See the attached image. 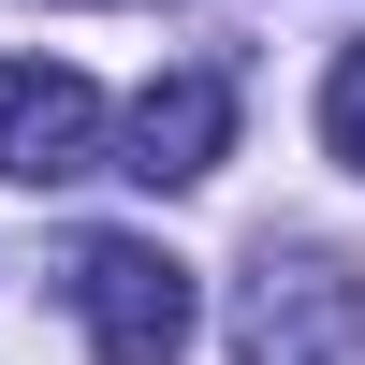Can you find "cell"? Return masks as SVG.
<instances>
[{
    "instance_id": "cell-1",
    "label": "cell",
    "mask_w": 365,
    "mask_h": 365,
    "mask_svg": "<svg viewBox=\"0 0 365 365\" xmlns=\"http://www.w3.org/2000/svg\"><path fill=\"white\" fill-rule=\"evenodd\" d=\"M365 351V278L336 249H263L234 292V365H351Z\"/></svg>"
},
{
    "instance_id": "cell-2",
    "label": "cell",
    "mask_w": 365,
    "mask_h": 365,
    "mask_svg": "<svg viewBox=\"0 0 365 365\" xmlns=\"http://www.w3.org/2000/svg\"><path fill=\"white\" fill-rule=\"evenodd\" d=\"M73 322H88L103 365H175L205 307H190V263H175V249H146V234H88V249H73Z\"/></svg>"
},
{
    "instance_id": "cell-3",
    "label": "cell",
    "mask_w": 365,
    "mask_h": 365,
    "mask_svg": "<svg viewBox=\"0 0 365 365\" xmlns=\"http://www.w3.org/2000/svg\"><path fill=\"white\" fill-rule=\"evenodd\" d=\"M103 161V88L73 58H0V175L15 190H73Z\"/></svg>"
},
{
    "instance_id": "cell-4",
    "label": "cell",
    "mask_w": 365,
    "mask_h": 365,
    "mask_svg": "<svg viewBox=\"0 0 365 365\" xmlns=\"http://www.w3.org/2000/svg\"><path fill=\"white\" fill-rule=\"evenodd\" d=\"M220 146H234V88L205 73H146V103L117 117V175H146V190H205L220 175Z\"/></svg>"
},
{
    "instance_id": "cell-5",
    "label": "cell",
    "mask_w": 365,
    "mask_h": 365,
    "mask_svg": "<svg viewBox=\"0 0 365 365\" xmlns=\"http://www.w3.org/2000/svg\"><path fill=\"white\" fill-rule=\"evenodd\" d=\"M322 146L365 175V44H336V73H322Z\"/></svg>"
}]
</instances>
